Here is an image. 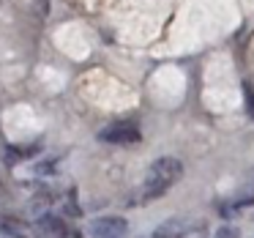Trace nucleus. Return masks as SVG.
<instances>
[{"label":"nucleus","instance_id":"f257e3e1","mask_svg":"<svg viewBox=\"0 0 254 238\" xmlns=\"http://www.w3.org/2000/svg\"><path fill=\"white\" fill-rule=\"evenodd\" d=\"M181 175H183L181 159H175V156H161V159H156L153 164L148 167V175H145V181L139 183V189L134 192L131 203L145 205V203H153V200H159L161 194H167L172 186H175V181H178Z\"/></svg>","mask_w":254,"mask_h":238},{"label":"nucleus","instance_id":"f03ea898","mask_svg":"<svg viewBox=\"0 0 254 238\" xmlns=\"http://www.w3.org/2000/svg\"><path fill=\"white\" fill-rule=\"evenodd\" d=\"M205 222L194 219V216H172V219L161 222L159 227L153 230V238H186L189 233L202 230Z\"/></svg>","mask_w":254,"mask_h":238},{"label":"nucleus","instance_id":"7ed1b4c3","mask_svg":"<svg viewBox=\"0 0 254 238\" xmlns=\"http://www.w3.org/2000/svg\"><path fill=\"white\" fill-rule=\"evenodd\" d=\"M101 143H112V145H131L139 143V126L134 121H115L110 126H104L99 132Z\"/></svg>","mask_w":254,"mask_h":238},{"label":"nucleus","instance_id":"20e7f679","mask_svg":"<svg viewBox=\"0 0 254 238\" xmlns=\"http://www.w3.org/2000/svg\"><path fill=\"white\" fill-rule=\"evenodd\" d=\"M128 225L123 216H101V219H93V225H90V233H93V238H121L126 236Z\"/></svg>","mask_w":254,"mask_h":238},{"label":"nucleus","instance_id":"39448f33","mask_svg":"<svg viewBox=\"0 0 254 238\" xmlns=\"http://www.w3.org/2000/svg\"><path fill=\"white\" fill-rule=\"evenodd\" d=\"M36 233H39L41 238H66L68 236V227L63 219H58V216H41L39 222H36Z\"/></svg>","mask_w":254,"mask_h":238},{"label":"nucleus","instance_id":"423d86ee","mask_svg":"<svg viewBox=\"0 0 254 238\" xmlns=\"http://www.w3.org/2000/svg\"><path fill=\"white\" fill-rule=\"evenodd\" d=\"M232 211L243 208V205H254V170L246 175V181H243V186L238 189V194L232 197V203H227Z\"/></svg>","mask_w":254,"mask_h":238},{"label":"nucleus","instance_id":"0eeeda50","mask_svg":"<svg viewBox=\"0 0 254 238\" xmlns=\"http://www.w3.org/2000/svg\"><path fill=\"white\" fill-rule=\"evenodd\" d=\"M0 230L6 233V236H14V238L30 236V225L22 219H17V216H3V219H0Z\"/></svg>","mask_w":254,"mask_h":238},{"label":"nucleus","instance_id":"6e6552de","mask_svg":"<svg viewBox=\"0 0 254 238\" xmlns=\"http://www.w3.org/2000/svg\"><path fill=\"white\" fill-rule=\"evenodd\" d=\"M243 101H246V112L254 118V85L243 82Z\"/></svg>","mask_w":254,"mask_h":238},{"label":"nucleus","instance_id":"1a4fd4ad","mask_svg":"<svg viewBox=\"0 0 254 238\" xmlns=\"http://www.w3.org/2000/svg\"><path fill=\"white\" fill-rule=\"evenodd\" d=\"M241 233H238V227H232V225H224L219 233H216V238H238Z\"/></svg>","mask_w":254,"mask_h":238}]
</instances>
